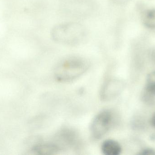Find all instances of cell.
Segmentation results:
<instances>
[{
    "mask_svg": "<svg viewBox=\"0 0 155 155\" xmlns=\"http://www.w3.org/2000/svg\"><path fill=\"white\" fill-rule=\"evenodd\" d=\"M26 86L20 73L0 67V122L20 119Z\"/></svg>",
    "mask_w": 155,
    "mask_h": 155,
    "instance_id": "obj_1",
    "label": "cell"
},
{
    "mask_svg": "<svg viewBox=\"0 0 155 155\" xmlns=\"http://www.w3.org/2000/svg\"><path fill=\"white\" fill-rule=\"evenodd\" d=\"M52 39L56 42L69 45L80 44L87 36L84 26L76 22H67L57 25L51 32Z\"/></svg>",
    "mask_w": 155,
    "mask_h": 155,
    "instance_id": "obj_2",
    "label": "cell"
},
{
    "mask_svg": "<svg viewBox=\"0 0 155 155\" xmlns=\"http://www.w3.org/2000/svg\"><path fill=\"white\" fill-rule=\"evenodd\" d=\"M88 67V62L84 58L77 56L68 57L61 61L56 66L54 76L59 82H70L84 74Z\"/></svg>",
    "mask_w": 155,
    "mask_h": 155,
    "instance_id": "obj_3",
    "label": "cell"
},
{
    "mask_svg": "<svg viewBox=\"0 0 155 155\" xmlns=\"http://www.w3.org/2000/svg\"><path fill=\"white\" fill-rule=\"evenodd\" d=\"M96 8L94 0H63L61 8L64 13L74 17H84L92 14Z\"/></svg>",
    "mask_w": 155,
    "mask_h": 155,
    "instance_id": "obj_4",
    "label": "cell"
},
{
    "mask_svg": "<svg viewBox=\"0 0 155 155\" xmlns=\"http://www.w3.org/2000/svg\"><path fill=\"white\" fill-rule=\"evenodd\" d=\"M114 116L110 110H104L98 113L92 121L91 134L96 140L101 139L111 129L114 123Z\"/></svg>",
    "mask_w": 155,
    "mask_h": 155,
    "instance_id": "obj_5",
    "label": "cell"
},
{
    "mask_svg": "<svg viewBox=\"0 0 155 155\" xmlns=\"http://www.w3.org/2000/svg\"><path fill=\"white\" fill-rule=\"evenodd\" d=\"M123 83L117 79H110L107 81L102 86L100 91L101 100L109 101L118 96L123 89Z\"/></svg>",
    "mask_w": 155,
    "mask_h": 155,
    "instance_id": "obj_6",
    "label": "cell"
},
{
    "mask_svg": "<svg viewBox=\"0 0 155 155\" xmlns=\"http://www.w3.org/2000/svg\"><path fill=\"white\" fill-rule=\"evenodd\" d=\"M142 100L149 105H155V71L150 73L147 77L146 84L142 95Z\"/></svg>",
    "mask_w": 155,
    "mask_h": 155,
    "instance_id": "obj_7",
    "label": "cell"
},
{
    "mask_svg": "<svg viewBox=\"0 0 155 155\" xmlns=\"http://www.w3.org/2000/svg\"><path fill=\"white\" fill-rule=\"evenodd\" d=\"M61 147L57 144L54 143H45L38 144L32 148V151L39 155H53L60 152Z\"/></svg>",
    "mask_w": 155,
    "mask_h": 155,
    "instance_id": "obj_8",
    "label": "cell"
},
{
    "mask_svg": "<svg viewBox=\"0 0 155 155\" xmlns=\"http://www.w3.org/2000/svg\"><path fill=\"white\" fill-rule=\"evenodd\" d=\"M101 150L103 153L105 155H118L122 152V147L117 141L108 139L103 142Z\"/></svg>",
    "mask_w": 155,
    "mask_h": 155,
    "instance_id": "obj_9",
    "label": "cell"
},
{
    "mask_svg": "<svg viewBox=\"0 0 155 155\" xmlns=\"http://www.w3.org/2000/svg\"><path fill=\"white\" fill-rule=\"evenodd\" d=\"M145 25L150 29L155 28V9L148 10L143 16Z\"/></svg>",
    "mask_w": 155,
    "mask_h": 155,
    "instance_id": "obj_10",
    "label": "cell"
},
{
    "mask_svg": "<svg viewBox=\"0 0 155 155\" xmlns=\"http://www.w3.org/2000/svg\"><path fill=\"white\" fill-rule=\"evenodd\" d=\"M140 155H155V151L151 149H144L138 153Z\"/></svg>",
    "mask_w": 155,
    "mask_h": 155,
    "instance_id": "obj_11",
    "label": "cell"
},
{
    "mask_svg": "<svg viewBox=\"0 0 155 155\" xmlns=\"http://www.w3.org/2000/svg\"><path fill=\"white\" fill-rule=\"evenodd\" d=\"M151 125L155 128V113L152 116L151 120Z\"/></svg>",
    "mask_w": 155,
    "mask_h": 155,
    "instance_id": "obj_12",
    "label": "cell"
},
{
    "mask_svg": "<svg viewBox=\"0 0 155 155\" xmlns=\"http://www.w3.org/2000/svg\"><path fill=\"white\" fill-rule=\"evenodd\" d=\"M113 1L117 4H123L125 3L128 0H113Z\"/></svg>",
    "mask_w": 155,
    "mask_h": 155,
    "instance_id": "obj_13",
    "label": "cell"
},
{
    "mask_svg": "<svg viewBox=\"0 0 155 155\" xmlns=\"http://www.w3.org/2000/svg\"><path fill=\"white\" fill-rule=\"evenodd\" d=\"M152 58L153 62L155 64V49L153 51V52H152Z\"/></svg>",
    "mask_w": 155,
    "mask_h": 155,
    "instance_id": "obj_14",
    "label": "cell"
},
{
    "mask_svg": "<svg viewBox=\"0 0 155 155\" xmlns=\"http://www.w3.org/2000/svg\"><path fill=\"white\" fill-rule=\"evenodd\" d=\"M3 153V151L2 147L0 143V154H2Z\"/></svg>",
    "mask_w": 155,
    "mask_h": 155,
    "instance_id": "obj_15",
    "label": "cell"
},
{
    "mask_svg": "<svg viewBox=\"0 0 155 155\" xmlns=\"http://www.w3.org/2000/svg\"><path fill=\"white\" fill-rule=\"evenodd\" d=\"M1 122H0V128H1Z\"/></svg>",
    "mask_w": 155,
    "mask_h": 155,
    "instance_id": "obj_16",
    "label": "cell"
}]
</instances>
